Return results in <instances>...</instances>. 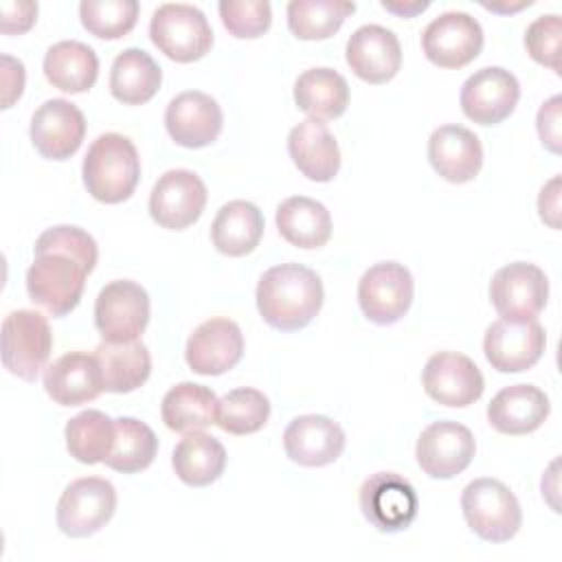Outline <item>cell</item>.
Segmentation results:
<instances>
[{
    "instance_id": "obj_27",
    "label": "cell",
    "mask_w": 562,
    "mask_h": 562,
    "mask_svg": "<svg viewBox=\"0 0 562 562\" xmlns=\"http://www.w3.org/2000/svg\"><path fill=\"white\" fill-rule=\"evenodd\" d=\"M99 75L97 53L77 40L53 44L44 55V77L61 92H86L94 86Z\"/></svg>"
},
{
    "instance_id": "obj_38",
    "label": "cell",
    "mask_w": 562,
    "mask_h": 562,
    "mask_svg": "<svg viewBox=\"0 0 562 562\" xmlns=\"http://www.w3.org/2000/svg\"><path fill=\"white\" fill-rule=\"evenodd\" d=\"M270 417V402L257 389H235L228 391L217 402L215 424L231 435H250L266 426Z\"/></svg>"
},
{
    "instance_id": "obj_35",
    "label": "cell",
    "mask_w": 562,
    "mask_h": 562,
    "mask_svg": "<svg viewBox=\"0 0 562 562\" xmlns=\"http://www.w3.org/2000/svg\"><path fill=\"white\" fill-rule=\"evenodd\" d=\"M156 450L158 439L145 422L134 417H119L114 419L112 450L103 463L116 472L134 474L151 465Z\"/></svg>"
},
{
    "instance_id": "obj_21",
    "label": "cell",
    "mask_w": 562,
    "mask_h": 562,
    "mask_svg": "<svg viewBox=\"0 0 562 562\" xmlns=\"http://www.w3.org/2000/svg\"><path fill=\"white\" fill-rule=\"evenodd\" d=\"M345 57L362 81L386 83L402 66V46L393 31L380 24H364L351 33Z\"/></svg>"
},
{
    "instance_id": "obj_22",
    "label": "cell",
    "mask_w": 562,
    "mask_h": 562,
    "mask_svg": "<svg viewBox=\"0 0 562 562\" xmlns=\"http://www.w3.org/2000/svg\"><path fill=\"white\" fill-rule=\"evenodd\" d=\"M285 454L305 468L334 463L345 450V430L325 415L294 417L283 432Z\"/></svg>"
},
{
    "instance_id": "obj_37",
    "label": "cell",
    "mask_w": 562,
    "mask_h": 562,
    "mask_svg": "<svg viewBox=\"0 0 562 562\" xmlns=\"http://www.w3.org/2000/svg\"><path fill=\"white\" fill-rule=\"evenodd\" d=\"M356 11L345 0H292L288 4V26L299 40H327Z\"/></svg>"
},
{
    "instance_id": "obj_14",
    "label": "cell",
    "mask_w": 562,
    "mask_h": 562,
    "mask_svg": "<svg viewBox=\"0 0 562 562\" xmlns=\"http://www.w3.org/2000/svg\"><path fill=\"white\" fill-rule=\"evenodd\" d=\"M206 206V187L189 169H171L158 178L149 195L151 220L169 231H182L198 222Z\"/></svg>"
},
{
    "instance_id": "obj_17",
    "label": "cell",
    "mask_w": 562,
    "mask_h": 562,
    "mask_svg": "<svg viewBox=\"0 0 562 562\" xmlns=\"http://www.w3.org/2000/svg\"><path fill=\"white\" fill-rule=\"evenodd\" d=\"M422 384L428 397L454 408L474 404L485 389L479 367L457 351H439L430 356L422 371Z\"/></svg>"
},
{
    "instance_id": "obj_19",
    "label": "cell",
    "mask_w": 562,
    "mask_h": 562,
    "mask_svg": "<svg viewBox=\"0 0 562 562\" xmlns=\"http://www.w3.org/2000/svg\"><path fill=\"white\" fill-rule=\"evenodd\" d=\"M224 125L222 108L204 92L187 90L173 97L165 110V127L173 143L200 149L217 140Z\"/></svg>"
},
{
    "instance_id": "obj_29",
    "label": "cell",
    "mask_w": 562,
    "mask_h": 562,
    "mask_svg": "<svg viewBox=\"0 0 562 562\" xmlns=\"http://www.w3.org/2000/svg\"><path fill=\"white\" fill-rule=\"evenodd\" d=\"M263 235L261 211L246 200L226 202L211 226L213 246L228 257H244L252 252Z\"/></svg>"
},
{
    "instance_id": "obj_44",
    "label": "cell",
    "mask_w": 562,
    "mask_h": 562,
    "mask_svg": "<svg viewBox=\"0 0 562 562\" xmlns=\"http://www.w3.org/2000/svg\"><path fill=\"white\" fill-rule=\"evenodd\" d=\"M24 88V66L20 59L2 55V108H11Z\"/></svg>"
},
{
    "instance_id": "obj_41",
    "label": "cell",
    "mask_w": 562,
    "mask_h": 562,
    "mask_svg": "<svg viewBox=\"0 0 562 562\" xmlns=\"http://www.w3.org/2000/svg\"><path fill=\"white\" fill-rule=\"evenodd\" d=\"M560 40H562V20L555 13L536 18L525 33V46L533 61L549 66L560 75Z\"/></svg>"
},
{
    "instance_id": "obj_25",
    "label": "cell",
    "mask_w": 562,
    "mask_h": 562,
    "mask_svg": "<svg viewBox=\"0 0 562 562\" xmlns=\"http://www.w3.org/2000/svg\"><path fill=\"white\" fill-rule=\"evenodd\" d=\"M288 151L296 169L314 180L329 182L340 169V149L323 121L305 119L288 134Z\"/></svg>"
},
{
    "instance_id": "obj_3",
    "label": "cell",
    "mask_w": 562,
    "mask_h": 562,
    "mask_svg": "<svg viewBox=\"0 0 562 562\" xmlns=\"http://www.w3.org/2000/svg\"><path fill=\"white\" fill-rule=\"evenodd\" d=\"M140 178V158L134 143L116 132L92 140L83 158V184L88 193L105 204L127 200Z\"/></svg>"
},
{
    "instance_id": "obj_2",
    "label": "cell",
    "mask_w": 562,
    "mask_h": 562,
    "mask_svg": "<svg viewBox=\"0 0 562 562\" xmlns=\"http://www.w3.org/2000/svg\"><path fill=\"white\" fill-rule=\"evenodd\" d=\"M255 296L257 310L270 327L296 331L318 314L323 283L314 270L301 263H279L261 274Z\"/></svg>"
},
{
    "instance_id": "obj_39",
    "label": "cell",
    "mask_w": 562,
    "mask_h": 562,
    "mask_svg": "<svg viewBox=\"0 0 562 562\" xmlns=\"http://www.w3.org/2000/svg\"><path fill=\"white\" fill-rule=\"evenodd\" d=\"M79 18L88 33L101 40H119L127 35L138 20L136 0H83Z\"/></svg>"
},
{
    "instance_id": "obj_32",
    "label": "cell",
    "mask_w": 562,
    "mask_h": 562,
    "mask_svg": "<svg viewBox=\"0 0 562 562\" xmlns=\"http://www.w3.org/2000/svg\"><path fill=\"white\" fill-rule=\"evenodd\" d=\"M217 397L209 386L180 382L162 397L160 415L169 430L198 432L217 419Z\"/></svg>"
},
{
    "instance_id": "obj_6",
    "label": "cell",
    "mask_w": 562,
    "mask_h": 562,
    "mask_svg": "<svg viewBox=\"0 0 562 562\" xmlns=\"http://www.w3.org/2000/svg\"><path fill=\"white\" fill-rule=\"evenodd\" d=\"M53 349L46 316L33 310L11 312L2 323V364L9 373L35 382Z\"/></svg>"
},
{
    "instance_id": "obj_26",
    "label": "cell",
    "mask_w": 562,
    "mask_h": 562,
    "mask_svg": "<svg viewBox=\"0 0 562 562\" xmlns=\"http://www.w3.org/2000/svg\"><path fill=\"white\" fill-rule=\"evenodd\" d=\"M549 397L533 384H512L487 404V422L503 435H527L549 417Z\"/></svg>"
},
{
    "instance_id": "obj_31",
    "label": "cell",
    "mask_w": 562,
    "mask_h": 562,
    "mask_svg": "<svg viewBox=\"0 0 562 562\" xmlns=\"http://www.w3.org/2000/svg\"><path fill=\"white\" fill-rule=\"evenodd\" d=\"M294 103L310 119H338L349 105L347 79L334 68H310L294 83Z\"/></svg>"
},
{
    "instance_id": "obj_10",
    "label": "cell",
    "mask_w": 562,
    "mask_h": 562,
    "mask_svg": "<svg viewBox=\"0 0 562 562\" xmlns=\"http://www.w3.org/2000/svg\"><path fill=\"white\" fill-rule=\"evenodd\" d=\"M358 501L369 525L384 533L411 527L419 507L415 487L395 472H375L364 479Z\"/></svg>"
},
{
    "instance_id": "obj_4",
    "label": "cell",
    "mask_w": 562,
    "mask_h": 562,
    "mask_svg": "<svg viewBox=\"0 0 562 562\" xmlns=\"http://www.w3.org/2000/svg\"><path fill=\"white\" fill-rule=\"evenodd\" d=\"M468 527L487 542L512 540L522 525V509L514 492L498 479H474L461 494Z\"/></svg>"
},
{
    "instance_id": "obj_7",
    "label": "cell",
    "mask_w": 562,
    "mask_h": 562,
    "mask_svg": "<svg viewBox=\"0 0 562 562\" xmlns=\"http://www.w3.org/2000/svg\"><path fill=\"white\" fill-rule=\"evenodd\" d=\"M116 509V490L110 481L86 476L72 481L57 503V527L70 538H86L110 522Z\"/></svg>"
},
{
    "instance_id": "obj_12",
    "label": "cell",
    "mask_w": 562,
    "mask_h": 562,
    "mask_svg": "<svg viewBox=\"0 0 562 562\" xmlns=\"http://www.w3.org/2000/svg\"><path fill=\"white\" fill-rule=\"evenodd\" d=\"M483 48L481 24L463 11H446L422 33V50L439 68H463Z\"/></svg>"
},
{
    "instance_id": "obj_1",
    "label": "cell",
    "mask_w": 562,
    "mask_h": 562,
    "mask_svg": "<svg viewBox=\"0 0 562 562\" xmlns=\"http://www.w3.org/2000/svg\"><path fill=\"white\" fill-rule=\"evenodd\" d=\"M97 257V241L83 228L68 224L46 228L35 241V259L26 270L31 301L55 318L66 316L79 305Z\"/></svg>"
},
{
    "instance_id": "obj_46",
    "label": "cell",
    "mask_w": 562,
    "mask_h": 562,
    "mask_svg": "<svg viewBox=\"0 0 562 562\" xmlns=\"http://www.w3.org/2000/svg\"><path fill=\"white\" fill-rule=\"evenodd\" d=\"M382 7L386 11H391V13L402 15V18H413V15L422 13V11H426L430 7V2H419V0H408V2L395 0V2H389V0H382Z\"/></svg>"
},
{
    "instance_id": "obj_13",
    "label": "cell",
    "mask_w": 562,
    "mask_h": 562,
    "mask_svg": "<svg viewBox=\"0 0 562 562\" xmlns=\"http://www.w3.org/2000/svg\"><path fill=\"white\" fill-rule=\"evenodd\" d=\"M547 345L542 325L531 321L498 318L485 331L483 351L492 369L501 373H518L531 369Z\"/></svg>"
},
{
    "instance_id": "obj_9",
    "label": "cell",
    "mask_w": 562,
    "mask_h": 562,
    "mask_svg": "<svg viewBox=\"0 0 562 562\" xmlns=\"http://www.w3.org/2000/svg\"><path fill=\"white\" fill-rule=\"evenodd\" d=\"M413 277L397 261L371 266L358 281V303L362 314L375 325L397 323L413 303Z\"/></svg>"
},
{
    "instance_id": "obj_43",
    "label": "cell",
    "mask_w": 562,
    "mask_h": 562,
    "mask_svg": "<svg viewBox=\"0 0 562 562\" xmlns=\"http://www.w3.org/2000/svg\"><path fill=\"white\" fill-rule=\"evenodd\" d=\"M560 103H562L560 94L551 97L538 110V121H536L542 145L553 154H560Z\"/></svg>"
},
{
    "instance_id": "obj_20",
    "label": "cell",
    "mask_w": 562,
    "mask_h": 562,
    "mask_svg": "<svg viewBox=\"0 0 562 562\" xmlns=\"http://www.w3.org/2000/svg\"><path fill=\"white\" fill-rule=\"evenodd\" d=\"M244 353V336L235 321L211 318L193 329L187 340L184 358L200 375H220L233 369Z\"/></svg>"
},
{
    "instance_id": "obj_45",
    "label": "cell",
    "mask_w": 562,
    "mask_h": 562,
    "mask_svg": "<svg viewBox=\"0 0 562 562\" xmlns=\"http://www.w3.org/2000/svg\"><path fill=\"white\" fill-rule=\"evenodd\" d=\"M538 211L542 222H547L551 228H558V215H560V178L555 176L549 184L542 187L538 198Z\"/></svg>"
},
{
    "instance_id": "obj_42",
    "label": "cell",
    "mask_w": 562,
    "mask_h": 562,
    "mask_svg": "<svg viewBox=\"0 0 562 562\" xmlns=\"http://www.w3.org/2000/svg\"><path fill=\"white\" fill-rule=\"evenodd\" d=\"M0 29L4 35H13V33H24L33 26L35 18H37V4L35 2H11L4 0L0 4Z\"/></svg>"
},
{
    "instance_id": "obj_28",
    "label": "cell",
    "mask_w": 562,
    "mask_h": 562,
    "mask_svg": "<svg viewBox=\"0 0 562 562\" xmlns=\"http://www.w3.org/2000/svg\"><path fill=\"white\" fill-rule=\"evenodd\" d=\"M94 358L101 369L103 389L110 393H130L145 384L151 373V358L140 340H103L97 345Z\"/></svg>"
},
{
    "instance_id": "obj_30",
    "label": "cell",
    "mask_w": 562,
    "mask_h": 562,
    "mask_svg": "<svg viewBox=\"0 0 562 562\" xmlns=\"http://www.w3.org/2000/svg\"><path fill=\"white\" fill-rule=\"evenodd\" d=\"M277 228L296 248H321L331 237V215L321 202L292 195L277 206Z\"/></svg>"
},
{
    "instance_id": "obj_16",
    "label": "cell",
    "mask_w": 562,
    "mask_h": 562,
    "mask_svg": "<svg viewBox=\"0 0 562 562\" xmlns=\"http://www.w3.org/2000/svg\"><path fill=\"white\" fill-rule=\"evenodd\" d=\"M476 443L470 428L457 422H435L417 439L415 457L419 468L432 479H452L474 459Z\"/></svg>"
},
{
    "instance_id": "obj_24",
    "label": "cell",
    "mask_w": 562,
    "mask_h": 562,
    "mask_svg": "<svg viewBox=\"0 0 562 562\" xmlns=\"http://www.w3.org/2000/svg\"><path fill=\"white\" fill-rule=\"evenodd\" d=\"M44 389L61 406H79L99 397L103 389L101 369L94 356L70 351L59 356L44 371Z\"/></svg>"
},
{
    "instance_id": "obj_40",
    "label": "cell",
    "mask_w": 562,
    "mask_h": 562,
    "mask_svg": "<svg viewBox=\"0 0 562 562\" xmlns=\"http://www.w3.org/2000/svg\"><path fill=\"white\" fill-rule=\"evenodd\" d=\"M222 24L233 37L252 40L270 29L272 11L266 0H222L217 4Z\"/></svg>"
},
{
    "instance_id": "obj_18",
    "label": "cell",
    "mask_w": 562,
    "mask_h": 562,
    "mask_svg": "<svg viewBox=\"0 0 562 562\" xmlns=\"http://www.w3.org/2000/svg\"><path fill=\"white\" fill-rule=\"evenodd\" d=\"M29 132L35 149L44 158L66 160L83 143L86 119L75 103L66 99H48L35 110Z\"/></svg>"
},
{
    "instance_id": "obj_33",
    "label": "cell",
    "mask_w": 562,
    "mask_h": 562,
    "mask_svg": "<svg viewBox=\"0 0 562 562\" xmlns=\"http://www.w3.org/2000/svg\"><path fill=\"white\" fill-rule=\"evenodd\" d=\"M162 72L154 57L140 48H125L110 70V92L125 105L147 103L160 88Z\"/></svg>"
},
{
    "instance_id": "obj_36",
    "label": "cell",
    "mask_w": 562,
    "mask_h": 562,
    "mask_svg": "<svg viewBox=\"0 0 562 562\" xmlns=\"http://www.w3.org/2000/svg\"><path fill=\"white\" fill-rule=\"evenodd\" d=\"M114 419L101 411H83L66 424V448L79 463H103L112 450Z\"/></svg>"
},
{
    "instance_id": "obj_23",
    "label": "cell",
    "mask_w": 562,
    "mask_h": 562,
    "mask_svg": "<svg viewBox=\"0 0 562 562\" xmlns=\"http://www.w3.org/2000/svg\"><path fill=\"white\" fill-rule=\"evenodd\" d=\"M428 160L443 180L463 184L481 171L483 147L468 127L441 125L428 138Z\"/></svg>"
},
{
    "instance_id": "obj_15",
    "label": "cell",
    "mask_w": 562,
    "mask_h": 562,
    "mask_svg": "<svg viewBox=\"0 0 562 562\" xmlns=\"http://www.w3.org/2000/svg\"><path fill=\"white\" fill-rule=\"evenodd\" d=\"M520 99L518 79L501 68L487 66L476 70L461 86V110L479 125H496L505 121Z\"/></svg>"
},
{
    "instance_id": "obj_5",
    "label": "cell",
    "mask_w": 562,
    "mask_h": 562,
    "mask_svg": "<svg viewBox=\"0 0 562 562\" xmlns=\"http://www.w3.org/2000/svg\"><path fill=\"white\" fill-rule=\"evenodd\" d=\"M149 37L160 53L180 64L202 59L213 44V31L204 13L184 2L160 4L151 15Z\"/></svg>"
},
{
    "instance_id": "obj_34",
    "label": "cell",
    "mask_w": 562,
    "mask_h": 562,
    "mask_svg": "<svg viewBox=\"0 0 562 562\" xmlns=\"http://www.w3.org/2000/svg\"><path fill=\"white\" fill-rule=\"evenodd\" d=\"M171 465L182 483L204 487L222 476L226 468V450L215 437L202 430L187 432L173 448Z\"/></svg>"
},
{
    "instance_id": "obj_8",
    "label": "cell",
    "mask_w": 562,
    "mask_h": 562,
    "mask_svg": "<svg viewBox=\"0 0 562 562\" xmlns=\"http://www.w3.org/2000/svg\"><path fill=\"white\" fill-rule=\"evenodd\" d=\"M149 323V296L143 285L130 279L108 283L94 303V325L103 340H138Z\"/></svg>"
},
{
    "instance_id": "obj_11",
    "label": "cell",
    "mask_w": 562,
    "mask_h": 562,
    "mask_svg": "<svg viewBox=\"0 0 562 562\" xmlns=\"http://www.w3.org/2000/svg\"><path fill=\"white\" fill-rule=\"evenodd\" d=\"M490 299L501 318L531 321L547 305V274L538 266L527 261L507 263L492 277Z\"/></svg>"
}]
</instances>
